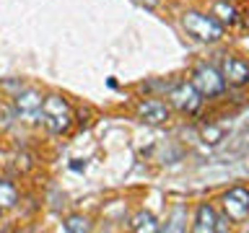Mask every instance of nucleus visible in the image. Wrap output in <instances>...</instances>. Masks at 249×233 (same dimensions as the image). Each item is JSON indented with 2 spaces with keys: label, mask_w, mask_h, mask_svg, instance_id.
<instances>
[{
  "label": "nucleus",
  "mask_w": 249,
  "mask_h": 233,
  "mask_svg": "<svg viewBox=\"0 0 249 233\" xmlns=\"http://www.w3.org/2000/svg\"><path fill=\"white\" fill-rule=\"evenodd\" d=\"M42 122L44 127L60 135V132H68L70 124H73V109L62 96L52 93V96L42 99Z\"/></svg>",
  "instance_id": "nucleus-1"
},
{
  "label": "nucleus",
  "mask_w": 249,
  "mask_h": 233,
  "mask_svg": "<svg viewBox=\"0 0 249 233\" xmlns=\"http://www.w3.org/2000/svg\"><path fill=\"white\" fill-rule=\"evenodd\" d=\"M182 23H184L187 34H192L195 39H200V42H218V39L223 36V26L213 18V16H202L197 11H190V13H184Z\"/></svg>",
  "instance_id": "nucleus-2"
},
{
  "label": "nucleus",
  "mask_w": 249,
  "mask_h": 233,
  "mask_svg": "<svg viewBox=\"0 0 249 233\" xmlns=\"http://www.w3.org/2000/svg\"><path fill=\"white\" fill-rule=\"evenodd\" d=\"M192 85L200 91L202 99H215L226 91V78H223V73H218L215 67L200 65L192 75Z\"/></svg>",
  "instance_id": "nucleus-3"
},
{
  "label": "nucleus",
  "mask_w": 249,
  "mask_h": 233,
  "mask_svg": "<svg viewBox=\"0 0 249 233\" xmlns=\"http://www.w3.org/2000/svg\"><path fill=\"white\" fill-rule=\"evenodd\" d=\"M169 101H171V106H177L182 114H197L200 106H202V96L192 83H177L174 88L169 91Z\"/></svg>",
  "instance_id": "nucleus-4"
},
{
  "label": "nucleus",
  "mask_w": 249,
  "mask_h": 233,
  "mask_svg": "<svg viewBox=\"0 0 249 233\" xmlns=\"http://www.w3.org/2000/svg\"><path fill=\"white\" fill-rule=\"evenodd\" d=\"M13 109H16V119L34 124V122L42 119V96L31 88L18 91L16 93V101H13Z\"/></svg>",
  "instance_id": "nucleus-5"
},
{
  "label": "nucleus",
  "mask_w": 249,
  "mask_h": 233,
  "mask_svg": "<svg viewBox=\"0 0 249 233\" xmlns=\"http://www.w3.org/2000/svg\"><path fill=\"white\" fill-rule=\"evenodd\" d=\"M223 205L229 213V220H244L249 215V189L244 186H233L223 194Z\"/></svg>",
  "instance_id": "nucleus-6"
},
{
  "label": "nucleus",
  "mask_w": 249,
  "mask_h": 233,
  "mask_svg": "<svg viewBox=\"0 0 249 233\" xmlns=\"http://www.w3.org/2000/svg\"><path fill=\"white\" fill-rule=\"evenodd\" d=\"M138 116L148 124H161L169 119V106L159 99H145L138 104Z\"/></svg>",
  "instance_id": "nucleus-7"
},
{
  "label": "nucleus",
  "mask_w": 249,
  "mask_h": 233,
  "mask_svg": "<svg viewBox=\"0 0 249 233\" xmlns=\"http://www.w3.org/2000/svg\"><path fill=\"white\" fill-rule=\"evenodd\" d=\"M223 78L231 85H247L249 83V62L236 60V57H226L223 60Z\"/></svg>",
  "instance_id": "nucleus-8"
},
{
  "label": "nucleus",
  "mask_w": 249,
  "mask_h": 233,
  "mask_svg": "<svg viewBox=\"0 0 249 233\" xmlns=\"http://www.w3.org/2000/svg\"><path fill=\"white\" fill-rule=\"evenodd\" d=\"M215 225H218V213L210 205H200L197 207V215H195L192 231L195 233H213Z\"/></svg>",
  "instance_id": "nucleus-9"
},
{
  "label": "nucleus",
  "mask_w": 249,
  "mask_h": 233,
  "mask_svg": "<svg viewBox=\"0 0 249 233\" xmlns=\"http://www.w3.org/2000/svg\"><path fill=\"white\" fill-rule=\"evenodd\" d=\"M130 228L135 233H156L159 231V223H156V217L151 213H145V210H140L130 217Z\"/></svg>",
  "instance_id": "nucleus-10"
},
{
  "label": "nucleus",
  "mask_w": 249,
  "mask_h": 233,
  "mask_svg": "<svg viewBox=\"0 0 249 233\" xmlns=\"http://www.w3.org/2000/svg\"><path fill=\"white\" fill-rule=\"evenodd\" d=\"M213 18L221 23H229V26H233V23L239 21V11L233 8L231 3H226V0H221V3H215V8H213Z\"/></svg>",
  "instance_id": "nucleus-11"
},
{
  "label": "nucleus",
  "mask_w": 249,
  "mask_h": 233,
  "mask_svg": "<svg viewBox=\"0 0 249 233\" xmlns=\"http://www.w3.org/2000/svg\"><path fill=\"white\" fill-rule=\"evenodd\" d=\"M18 202V192L11 182H0V210L3 207H13Z\"/></svg>",
  "instance_id": "nucleus-12"
},
{
  "label": "nucleus",
  "mask_w": 249,
  "mask_h": 233,
  "mask_svg": "<svg viewBox=\"0 0 249 233\" xmlns=\"http://www.w3.org/2000/svg\"><path fill=\"white\" fill-rule=\"evenodd\" d=\"M62 228L68 233H86V231H91V223H89V217H83V215H70Z\"/></svg>",
  "instance_id": "nucleus-13"
},
{
  "label": "nucleus",
  "mask_w": 249,
  "mask_h": 233,
  "mask_svg": "<svg viewBox=\"0 0 249 233\" xmlns=\"http://www.w3.org/2000/svg\"><path fill=\"white\" fill-rule=\"evenodd\" d=\"M13 119H16V109L11 104H3V101H0V124H3V127H11Z\"/></svg>",
  "instance_id": "nucleus-14"
},
{
  "label": "nucleus",
  "mask_w": 249,
  "mask_h": 233,
  "mask_svg": "<svg viewBox=\"0 0 249 233\" xmlns=\"http://www.w3.org/2000/svg\"><path fill=\"white\" fill-rule=\"evenodd\" d=\"M202 137H205V143L215 145L218 140H223V130H218V127H205V130H202Z\"/></svg>",
  "instance_id": "nucleus-15"
},
{
  "label": "nucleus",
  "mask_w": 249,
  "mask_h": 233,
  "mask_svg": "<svg viewBox=\"0 0 249 233\" xmlns=\"http://www.w3.org/2000/svg\"><path fill=\"white\" fill-rule=\"evenodd\" d=\"M138 3H140V5H145V8H151V11H153V8L159 5V0H138Z\"/></svg>",
  "instance_id": "nucleus-16"
}]
</instances>
